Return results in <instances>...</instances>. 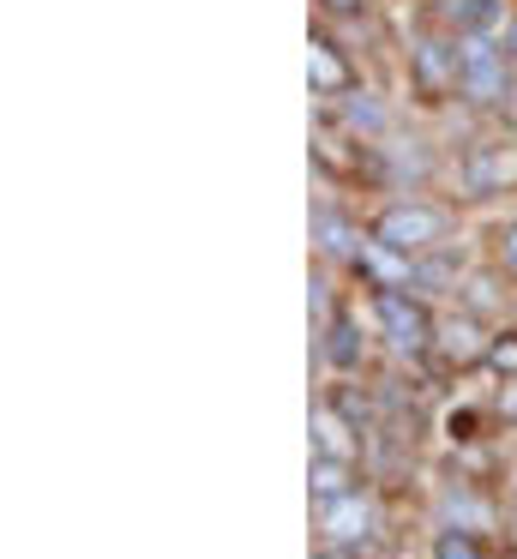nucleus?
Segmentation results:
<instances>
[{
    "mask_svg": "<svg viewBox=\"0 0 517 559\" xmlns=\"http://www.w3.org/2000/svg\"><path fill=\"white\" fill-rule=\"evenodd\" d=\"M445 229H451V217H445L439 205H427V199H397V205H385L379 217L367 223V235L379 247H391V253H433V247H445Z\"/></svg>",
    "mask_w": 517,
    "mask_h": 559,
    "instance_id": "f257e3e1",
    "label": "nucleus"
},
{
    "mask_svg": "<svg viewBox=\"0 0 517 559\" xmlns=\"http://www.w3.org/2000/svg\"><path fill=\"white\" fill-rule=\"evenodd\" d=\"M457 49H463L457 97L475 109H500L512 97V49H493V37H457Z\"/></svg>",
    "mask_w": 517,
    "mask_h": 559,
    "instance_id": "f03ea898",
    "label": "nucleus"
},
{
    "mask_svg": "<svg viewBox=\"0 0 517 559\" xmlns=\"http://www.w3.org/2000/svg\"><path fill=\"white\" fill-rule=\"evenodd\" d=\"M373 325H379V337L391 343L397 355H427L433 337H439L433 313L403 289H373Z\"/></svg>",
    "mask_w": 517,
    "mask_h": 559,
    "instance_id": "7ed1b4c3",
    "label": "nucleus"
},
{
    "mask_svg": "<svg viewBox=\"0 0 517 559\" xmlns=\"http://www.w3.org/2000/svg\"><path fill=\"white\" fill-rule=\"evenodd\" d=\"M457 181L475 199L517 187V139H475V145L463 151V163H457Z\"/></svg>",
    "mask_w": 517,
    "mask_h": 559,
    "instance_id": "20e7f679",
    "label": "nucleus"
},
{
    "mask_svg": "<svg viewBox=\"0 0 517 559\" xmlns=\"http://www.w3.org/2000/svg\"><path fill=\"white\" fill-rule=\"evenodd\" d=\"M409 79H415L421 97L457 91V79H463V49H457V37H421L415 49H409Z\"/></svg>",
    "mask_w": 517,
    "mask_h": 559,
    "instance_id": "39448f33",
    "label": "nucleus"
},
{
    "mask_svg": "<svg viewBox=\"0 0 517 559\" xmlns=\"http://www.w3.org/2000/svg\"><path fill=\"white\" fill-rule=\"evenodd\" d=\"M373 530H379V511H373V499L361 493H343V499H325L319 506V535L331 547H355V542H373Z\"/></svg>",
    "mask_w": 517,
    "mask_h": 559,
    "instance_id": "423d86ee",
    "label": "nucleus"
},
{
    "mask_svg": "<svg viewBox=\"0 0 517 559\" xmlns=\"http://www.w3.org/2000/svg\"><path fill=\"white\" fill-rule=\"evenodd\" d=\"M307 79H313L319 97H349V91H355V73H349L343 49H337L331 37H313L307 43Z\"/></svg>",
    "mask_w": 517,
    "mask_h": 559,
    "instance_id": "0eeeda50",
    "label": "nucleus"
},
{
    "mask_svg": "<svg viewBox=\"0 0 517 559\" xmlns=\"http://www.w3.org/2000/svg\"><path fill=\"white\" fill-rule=\"evenodd\" d=\"M487 343L493 337H481L475 313H463V319H445L439 337H433V349L445 355V367H475V361H487Z\"/></svg>",
    "mask_w": 517,
    "mask_h": 559,
    "instance_id": "6e6552de",
    "label": "nucleus"
},
{
    "mask_svg": "<svg viewBox=\"0 0 517 559\" xmlns=\"http://www.w3.org/2000/svg\"><path fill=\"white\" fill-rule=\"evenodd\" d=\"M313 241H319V253L337 259V265H355L361 247H367V241H361V229L343 217V211H325V205L313 211Z\"/></svg>",
    "mask_w": 517,
    "mask_h": 559,
    "instance_id": "1a4fd4ad",
    "label": "nucleus"
},
{
    "mask_svg": "<svg viewBox=\"0 0 517 559\" xmlns=\"http://www.w3.org/2000/svg\"><path fill=\"white\" fill-rule=\"evenodd\" d=\"M445 19L457 25V37H493L505 31V0H445Z\"/></svg>",
    "mask_w": 517,
    "mask_h": 559,
    "instance_id": "9d476101",
    "label": "nucleus"
},
{
    "mask_svg": "<svg viewBox=\"0 0 517 559\" xmlns=\"http://www.w3.org/2000/svg\"><path fill=\"white\" fill-rule=\"evenodd\" d=\"M355 445H361L355 427H349L331 403H319V409H313V451H319V457H355Z\"/></svg>",
    "mask_w": 517,
    "mask_h": 559,
    "instance_id": "9b49d317",
    "label": "nucleus"
},
{
    "mask_svg": "<svg viewBox=\"0 0 517 559\" xmlns=\"http://www.w3.org/2000/svg\"><path fill=\"white\" fill-rule=\"evenodd\" d=\"M379 175H385L391 187H421V181L433 175V151H427V145H397V151H385Z\"/></svg>",
    "mask_w": 517,
    "mask_h": 559,
    "instance_id": "f8f14e48",
    "label": "nucleus"
},
{
    "mask_svg": "<svg viewBox=\"0 0 517 559\" xmlns=\"http://www.w3.org/2000/svg\"><path fill=\"white\" fill-rule=\"evenodd\" d=\"M313 499H343V493H355V469H349V457H313Z\"/></svg>",
    "mask_w": 517,
    "mask_h": 559,
    "instance_id": "ddd939ff",
    "label": "nucleus"
},
{
    "mask_svg": "<svg viewBox=\"0 0 517 559\" xmlns=\"http://www.w3.org/2000/svg\"><path fill=\"white\" fill-rule=\"evenodd\" d=\"M325 361H331L337 373H355L361 367V331L349 325V319H331V325H325Z\"/></svg>",
    "mask_w": 517,
    "mask_h": 559,
    "instance_id": "4468645a",
    "label": "nucleus"
},
{
    "mask_svg": "<svg viewBox=\"0 0 517 559\" xmlns=\"http://www.w3.org/2000/svg\"><path fill=\"white\" fill-rule=\"evenodd\" d=\"M457 271H463V253H451V247H433V253L415 259V289H445V283H457Z\"/></svg>",
    "mask_w": 517,
    "mask_h": 559,
    "instance_id": "2eb2a0df",
    "label": "nucleus"
},
{
    "mask_svg": "<svg viewBox=\"0 0 517 559\" xmlns=\"http://www.w3.org/2000/svg\"><path fill=\"white\" fill-rule=\"evenodd\" d=\"M433 559H487V542H481L475 530H457V523H445V530L433 535Z\"/></svg>",
    "mask_w": 517,
    "mask_h": 559,
    "instance_id": "dca6fc26",
    "label": "nucleus"
},
{
    "mask_svg": "<svg viewBox=\"0 0 517 559\" xmlns=\"http://www.w3.org/2000/svg\"><path fill=\"white\" fill-rule=\"evenodd\" d=\"M343 121H349V133H367V139L385 133V109L367 97V91H349L343 97Z\"/></svg>",
    "mask_w": 517,
    "mask_h": 559,
    "instance_id": "f3484780",
    "label": "nucleus"
},
{
    "mask_svg": "<svg viewBox=\"0 0 517 559\" xmlns=\"http://www.w3.org/2000/svg\"><path fill=\"white\" fill-rule=\"evenodd\" d=\"M445 518H451L457 530H481V523H487V506H475L469 493H445Z\"/></svg>",
    "mask_w": 517,
    "mask_h": 559,
    "instance_id": "a211bd4d",
    "label": "nucleus"
},
{
    "mask_svg": "<svg viewBox=\"0 0 517 559\" xmlns=\"http://www.w3.org/2000/svg\"><path fill=\"white\" fill-rule=\"evenodd\" d=\"M487 367L505 379H517V331H500V337L487 343Z\"/></svg>",
    "mask_w": 517,
    "mask_h": 559,
    "instance_id": "6ab92c4d",
    "label": "nucleus"
},
{
    "mask_svg": "<svg viewBox=\"0 0 517 559\" xmlns=\"http://www.w3.org/2000/svg\"><path fill=\"white\" fill-rule=\"evenodd\" d=\"M487 307H493V283L475 277V283H469V313H487Z\"/></svg>",
    "mask_w": 517,
    "mask_h": 559,
    "instance_id": "aec40b11",
    "label": "nucleus"
},
{
    "mask_svg": "<svg viewBox=\"0 0 517 559\" xmlns=\"http://www.w3.org/2000/svg\"><path fill=\"white\" fill-rule=\"evenodd\" d=\"M500 265L517 271V223H512V229H500Z\"/></svg>",
    "mask_w": 517,
    "mask_h": 559,
    "instance_id": "412c9836",
    "label": "nucleus"
},
{
    "mask_svg": "<svg viewBox=\"0 0 517 559\" xmlns=\"http://www.w3.org/2000/svg\"><path fill=\"white\" fill-rule=\"evenodd\" d=\"M325 13H337V19H349V13H361V7H367V0H319Z\"/></svg>",
    "mask_w": 517,
    "mask_h": 559,
    "instance_id": "4be33fe9",
    "label": "nucleus"
},
{
    "mask_svg": "<svg viewBox=\"0 0 517 559\" xmlns=\"http://www.w3.org/2000/svg\"><path fill=\"white\" fill-rule=\"evenodd\" d=\"M307 301H313V313H319V319L331 313V295H325V283H313V295H307Z\"/></svg>",
    "mask_w": 517,
    "mask_h": 559,
    "instance_id": "5701e85b",
    "label": "nucleus"
},
{
    "mask_svg": "<svg viewBox=\"0 0 517 559\" xmlns=\"http://www.w3.org/2000/svg\"><path fill=\"white\" fill-rule=\"evenodd\" d=\"M313 559H361V554H355V547H331V542H325V554H313Z\"/></svg>",
    "mask_w": 517,
    "mask_h": 559,
    "instance_id": "b1692460",
    "label": "nucleus"
},
{
    "mask_svg": "<svg viewBox=\"0 0 517 559\" xmlns=\"http://www.w3.org/2000/svg\"><path fill=\"white\" fill-rule=\"evenodd\" d=\"M505 49H512V61H517V19L505 25Z\"/></svg>",
    "mask_w": 517,
    "mask_h": 559,
    "instance_id": "393cba45",
    "label": "nucleus"
}]
</instances>
